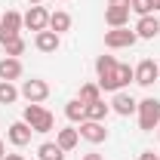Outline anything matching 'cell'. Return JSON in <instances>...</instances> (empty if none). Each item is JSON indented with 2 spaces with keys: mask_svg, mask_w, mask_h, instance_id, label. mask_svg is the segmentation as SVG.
Masks as SVG:
<instances>
[{
  "mask_svg": "<svg viewBox=\"0 0 160 160\" xmlns=\"http://www.w3.org/2000/svg\"><path fill=\"white\" fill-rule=\"evenodd\" d=\"M96 74H99V86L102 89L120 92L129 80H136V68L120 65L114 56H99V59H96Z\"/></svg>",
  "mask_w": 160,
  "mask_h": 160,
  "instance_id": "1",
  "label": "cell"
},
{
  "mask_svg": "<svg viewBox=\"0 0 160 160\" xmlns=\"http://www.w3.org/2000/svg\"><path fill=\"white\" fill-rule=\"evenodd\" d=\"M136 111H139L142 132H154V129L160 126V99H142Z\"/></svg>",
  "mask_w": 160,
  "mask_h": 160,
  "instance_id": "2",
  "label": "cell"
},
{
  "mask_svg": "<svg viewBox=\"0 0 160 160\" xmlns=\"http://www.w3.org/2000/svg\"><path fill=\"white\" fill-rule=\"evenodd\" d=\"M25 123H28L34 132H49V129L56 126V117H52L46 108H40V105H25Z\"/></svg>",
  "mask_w": 160,
  "mask_h": 160,
  "instance_id": "3",
  "label": "cell"
},
{
  "mask_svg": "<svg viewBox=\"0 0 160 160\" xmlns=\"http://www.w3.org/2000/svg\"><path fill=\"white\" fill-rule=\"evenodd\" d=\"M19 92H22V99H28V105H40V102H46V96H49V83L31 77V80L22 83Z\"/></svg>",
  "mask_w": 160,
  "mask_h": 160,
  "instance_id": "4",
  "label": "cell"
},
{
  "mask_svg": "<svg viewBox=\"0 0 160 160\" xmlns=\"http://www.w3.org/2000/svg\"><path fill=\"white\" fill-rule=\"evenodd\" d=\"M22 16L16 12V9H6L3 12V19H0V46L6 43V40H12V37H19V31H22Z\"/></svg>",
  "mask_w": 160,
  "mask_h": 160,
  "instance_id": "5",
  "label": "cell"
},
{
  "mask_svg": "<svg viewBox=\"0 0 160 160\" xmlns=\"http://www.w3.org/2000/svg\"><path fill=\"white\" fill-rule=\"evenodd\" d=\"M139 40L136 31H129V28H111L108 34H105V46L108 49H126V46H132Z\"/></svg>",
  "mask_w": 160,
  "mask_h": 160,
  "instance_id": "6",
  "label": "cell"
},
{
  "mask_svg": "<svg viewBox=\"0 0 160 160\" xmlns=\"http://www.w3.org/2000/svg\"><path fill=\"white\" fill-rule=\"evenodd\" d=\"M22 22H25V28H31V31H46V28H49V12L37 3V6H31V9L22 16Z\"/></svg>",
  "mask_w": 160,
  "mask_h": 160,
  "instance_id": "7",
  "label": "cell"
},
{
  "mask_svg": "<svg viewBox=\"0 0 160 160\" xmlns=\"http://www.w3.org/2000/svg\"><path fill=\"white\" fill-rule=\"evenodd\" d=\"M77 132H80V139L92 142V145H99V142L108 139V129H105V123H99V120H83Z\"/></svg>",
  "mask_w": 160,
  "mask_h": 160,
  "instance_id": "8",
  "label": "cell"
},
{
  "mask_svg": "<svg viewBox=\"0 0 160 160\" xmlns=\"http://www.w3.org/2000/svg\"><path fill=\"white\" fill-rule=\"evenodd\" d=\"M157 77H160V65L154 59H142L139 68H136V83L139 86H151Z\"/></svg>",
  "mask_w": 160,
  "mask_h": 160,
  "instance_id": "9",
  "label": "cell"
},
{
  "mask_svg": "<svg viewBox=\"0 0 160 160\" xmlns=\"http://www.w3.org/2000/svg\"><path fill=\"white\" fill-rule=\"evenodd\" d=\"M31 132H34V129H31V126H28L25 120H19V123H12V126H9V132H6V139L12 142L16 148H25V145L31 142Z\"/></svg>",
  "mask_w": 160,
  "mask_h": 160,
  "instance_id": "10",
  "label": "cell"
},
{
  "mask_svg": "<svg viewBox=\"0 0 160 160\" xmlns=\"http://www.w3.org/2000/svg\"><path fill=\"white\" fill-rule=\"evenodd\" d=\"M111 108H114V111H117L120 117H129V114H132V111H136V108H139V102L132 99V96H129V92H123V89H120L117 96H114V102H111Z\"/></svg>",
  "mask_w": 160,
  "mask_h": 160,
  "instance_id": "11",
  "label": "cell"
},
{
  "mask_svg": "<svg viewBox=\"0 0 160 160\" xmlns=\"http://www.w3.org/2000/svg\"><path fill=\"white\" fill-rule=\"evenodd\" d=\"M105 22H108L111 28H126V22H129V6H111V3H108Z\"/></svg>",
  "mask_w": 160,
  "mask_h": 160,
  "instance_id": "12",
  "label": "cell"
},
{
  "mask_svg": "<svg viewBox=\"0 0 160 160\" xmlns=\"http://www.w3.org/2000/svg\"><path fill=\"white\" fill-rule=\"evenodd\" d=\"M59 34H56V31H49V28H46V31H37V37H34V46H37L40 52H56V49H59Z\"/></svg>",
  "mask_w": 160,
  "mask_h": 160,
  "instance_id": "13",
  "label": "cell"
},
{
  "mask_svg": "<svg viewBox=\"0 0 160 160\" xmlns=\"http://www.w3.org/2000/svg\"><path fill=\"white\" fill-rule=\"evenodd\" d=\"M22 77V62L19 59H12V56H3L0 59V80H19Z\"/></svg>",
  "mask_w": 160,
  "mask_h": 160,
  "instance_id": "14",
  "label": "cell"
},
{
  "mask_svg": "<svg viewBox=\"0 0 160 160\" xmlns=\"http://www.w3.org/2000/svg\"><path fill=\"white\" fill-rule=\"evenodd\" d=\"M136 34L145 37V40L157 37V34H160V19H154V16H142L139 25H136Z\"/></svg>",
  "mask_w": 160,
  "mask_h": 160,
  "instance_id": "15",
  "label": "cell"
},
{
  "mask_svg": "<svg viewBox=\"0 0 160 160\" xmlns=\"http://www.w3.org/2000/svg\"><path fill=\"white\" fill-rule=\"evenodd\" d=\"M65 117L71 120V123H83V120H86V105L80 99H71L65 105Z\"/></svg>",
  "mask_w": 160,
  "mask_h": 160,
  "instance_id": "16",
  "label": "cell"
},
{
  "mask_svg": "<svg viewBox=\"0 0 160 160\" xmlns=\"http://www.w3.org/2000/svg\"><path fill=\"white\" fill-rule=\"evenodd\" d=\"M77 142H80V132H77V129H71V126H68V129H59L56 145H59L62 151H74V148H77Z\"/></svg>",
  "mask_w": 160,
  "mask_h": 160,
  "instance_id": "17",
  "label": "cell"
},
{
  "mask_svg": "<svg viewBox=\"0 0 160 160\" xmlns=\"http://www.w3.org/2000/svg\"><path fill=\"white\" fill-rule=\"evenodd\" d=\"M68 28H71V16H68V12H62V9L49 12V31H56V34H65Z\"/></svg>",
  "mask_w": 160,
  "mask_h": 160,
  "instance_id": "18",
  "label": "cell"
},
{
  "mask_svg": "<svg viewBox=\"0 0 160 160\" xmlns=\"http://www.w3.org/2000/svg\"><path fill=\"white\" fill-rule=\"evenodd\" d=\"M37 157L40 160H65V151H62L56 142H43L37 148Z\"/></svg>",
  "mask_w": 160,
  "mask_h": 160,
  "instance_id": "19",
  "label": "cell"
},
{
  "mask_svg": "<svg viewBox=\"0 0 160 160\" xmlns=\"http://www.w3.org/2000/svg\"><path fill=\"white\" fill-rule=\"evenodd\" d=\"M77 99L83 102V105H92V102H99V99H102V86H99V83H83Z\"/></svg>",
  "mask_w": 160,
  "mask_h": 160,
  "instance_id": "20",
  "label": "cell"
},
{
  "mask_svg": "<svg viewBox=\"0 0 160 160\" xmlns=\"http://www.w3.org/2000/svg\"><path fill=\"white\" fill-rule=\"evenodd\" d=\"M108 111H111V105H105V102H92V105H86V120H99V123H105V117H108Z\"/></svg>",
  "mask_w": 160,
  "mask_h": 160,
  "instance_id": "21",
  "label": "cell"
},
{
  "mask_svg": "<svg viewBox=\"0 0 160 160\" xmlns=\"http://www.w3.org/2000/svg\"><path fill=\"white\" fill-rule=\"evenodd\" d=\"M19 96H22V92L9 83V80H0V105H12Z\"/></svg>",
  "mask_w": 160,
  "mask_h": 160,
  "instance_id": "22",
  "label": "cell"
},
{
  "mask_svg": "<svg viewBox=\"0 0 160 160\" xmlns=\"http://www.w3.org/2000/svg\"><path fill=\"white\" fill-rule=\"evenodd\" d=\"M3 52H6V56H12V59H19L22 52H25V40H22V37L6 40V43H3Z\"/></svg>",
  "mask_w": 160,
  "mask_h": 160,
  "instance_id": "23",
  "label": "cell"
},
{
  "mask_svg": "<svg viewBox=\"0 0 160 160\" xmlns=\"http://www.w3.org/2000/svg\"><path fill=\"white\" fill-rule=\"evenodd\" d=\"M129 9H132V12H139V19H142V16H151V12H154L151 0H129Z\"/></svg>",
  "mask_w": 160,
  "mask_h": 160,
  "instance_id": "24",
  "label": "cell"
},
{
  "mask_svg": "<svg viewBox=\"0 0 160 160\" xmlns=\"http://www.w3.org/2000/svg\"><path fill=\"white\" fill-rule=\"evenodd\" d=\"M139 160H160V157L154 154V151H142V154H139Z\"/></svg>",
  "mask_w": 160,
  "mask_h": 160,
  "instance_id": "25",
  "label": "cell"
},
{
  "mask_svg": "<svg viewBox=\"0 0 160 160\" xmlns=\"http://www.w3.org/2000/svg\"><path fill=\"white\" fill-rule=\"evenodd\" d=\"M80 160H105V157H102V154H96V151H92V154H83V157H80Z\"/></svg>",
  "mask_w": 160,
  "mask_h": 160,
  "instance_id": "26",
  "label": "cell"
},
{
  "mask_svg": "<svg viewBox=\"0 0 160 160\" xmlns=\"http://www.w3.org/2000/svg\"><path fill=\"white\" fill-rule=\"evenodd\" d=\"M111 6H129V0H111Z\"/></svg>",
  "mask_w": 160,
  "mask_h": 160,
  "instance_id": "27",
  "label": "cell"
},
{
  "mask_svg": "<svg viewBox=\"0 0 160 160\" xmlns=\"http://www.w3.org/2000/svg\"><path fill=\"white\" fill-rule=\"evenodd\" d=\"M3 160H25V157H22V154H6Z\"/></svg>",
  "mask_w": 160,
  "mask_h": 160,
  "instance_id": "28",
  "label": "cell"
},
{
  "mask_svg": "<svg viewBox=\"0 0 160 160\" xmlns=\"http://www.w3.org/2000/svg\"><path fill=\"white\" fill-rule=\"evenodd\" d=\"M6 157V145H3V142H0V160Z\"/></svg>",
  "mask_w": 160,
  "mask_h": 160,
  "instance_id": "29",
  "label": "cell"
},
{
  "mask_svg": "<svg viewBox=\"0 0 160 160\" xmlns=\"http://www.w3.org/2000/svg\"><path fill=\"white\" fill-rule=\"evenodd\" d=\"M151 6H154V9H160V0H151Z\"/></svg>",
  "mask_w": 160,
  "mask_h": 160,
  "instance_id": "30",
  "label": "cell"
},
{
  "mask_svg": "<svg viewBox=\"0 0 160 160\" xmlns=\"http://www.w3.org/2000/svg\"><path fill=\"white\" fill-rule=\"evenodd\" d=\"M28 3H31V6H37V3H43V0H28Z\"/></svg>",
  "mask_w": 160,
  "mask_h": 160,
  "instance_id": "31",
  "label": "cell"
},
{
  "mask_svg": "<svg viewBox=\"0 0 160 160\" xmlns=\"http://www.w3.org/2000/svg\"><path fill=\"white\" fill-rule=\"evenodd\" d=\"M157 129H160V126H157Z\"/></svg>",
  "mask_w": 160,
  "mask_h": 160,
  "instance_id": "32",
  "label": "cell"
},
{
  "mask_svg": "<svg viewBox=\"0 0 160 160\" xmlns=\"http://www.w3.org/2000/svg\"><path fill=\"white\" fill-rule=\"evenodd\" d=\"M157 80H160V77H157Z\"/></svg>",
  "mask_w": 160,
  "mask_h": 160,
  "instance_id": "33",
  "label": "cell"
}]
</instances>
